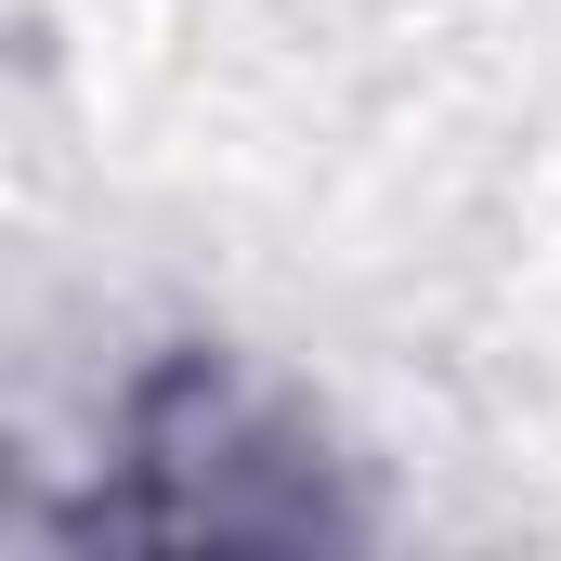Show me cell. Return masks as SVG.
Returning a JSON list of instances; mask_svg holds the SVG:
<instances>
[{
  "label": "cell",
  "mask_w": 561,
  "mask_h": 561,
  "mask_svg": "<svg viewBox=\"0 0 561 561\" xmlns=\"http://www.w3.org/2000/svg\"><path fill=\"white\" fill-rule=\"evenodd\" d=\"M118 457L131 496H105V536H157V549H300L327 536L313 496V444L236 353H170L144 366L118 405Z\"/></svg>",
  "instance_id": "6da1fadb"
}]
</instances>
